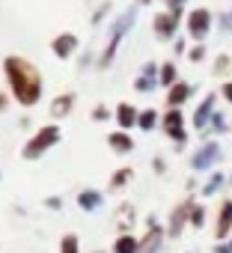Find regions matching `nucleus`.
<instances>
[{
	"label": "nucleus",
	"instance_id": "9b49d317",
	"mask_svg": "<svg viewBox=\"0 0 232 253\" xmlns=\"http://www.w3.org/2000/svg\"><path fill=\"white\" fill-rule=\"evenodd\" d=\"M191 203H193V200H185V203H179V206L173 209V217H170V235H173V238H179L182 229H185V223H191V220H188V217H191Z\"/></svg>",
	"mask_w": 232,
	"mask_h": 253
},
{
	"label": "nucleus",
	"instance_id": "4be33fe9",
	"mask_svg": "<svg viewBox=\"0 0 232 253\" xmlns=\"http://www.w3.org/2000/svg\"><path fill=\"white\" fill-rule=\"evenodd\" d=\"M72 101H75L72 95H60V98H57V101L51 104V113H54V116H63V113H69V107H72Z\"/></svg>",
	"mask_w": 232,
	"mask_h": 253
},
{
	"label": "nucleus",
	"instance_id": "a878e982",
	"mask_svg": "<svg viewBox=\"0 0 232 253\" xmlns=\"http://www.w3.org/2000/svg\"><path fill=\"white\" fill-rule=\"evenodd\" d=\"M188 60H191V63H202V60H205V45H193V48L188 51Z\"/></svg>",
	"mask_w": 232,
	"mask_h": 253
},
{
	"label": "nucleus",
	"instance_id": "f03ea898",
	"mask_svg": "<svg viewBox=\"0 0 232 253\" xmlns=\"http://www.w3.org/2000/svg\"><path fill=\"white\" fill-rule=\"evenodd\" d=\"M211 27H214V15L208 12V9H191L188 12V18H185V30H188V36L193 39V42H205L208 39V33H211Z\"/></svg>",
	"mask_w": 232,
	"mask_h": 253
},
{
	"label": "nucleus",
	"instance_id": "0eeeda50",
	"mask_svg": "<svg viewBox=\"0 0 232 253\" xmlns=\"http://www.w3.org/2000/svg\"><path fill=\"white\" fill-rule=\"evenodd\" d=\"M214 110H217V92H208V95L199 101V107L193 110V128H196V131H205V128H208Z\"/></svg>",
	"mask_w": 232,
	"mask_h": 253
},
{
	"label": "nucleus",
	"instance_id": "393cba45",
	"mask_svg": "<svg viewBox=\"0 0 232 253\" xmlns=\"http://www.w3.org/2000/svg\"><path fill=\"white\" fill-rule=\"evenodd\" d=\"M128 179H131V170L125 167V170H119V173H116V176L110 179V188H122V185H125Z\"/></svg>",
	"mask_w": 232,
	"mask_h": 253
},
{
	"label": "nucleus",
	"instance_id": "6e6552de",
	"mask_svg": "<svg viewBox=\"0 0 232 253\" xmlns=\"http://www.w3.org/2000/svg\"><path fill=\"white\" fill-rule=\"evenodd\" d=\"M179 12H161V15H155V21H152V27H155V36L158 39H173L176 36V30H179Z\"/></svg>",
	"mask_w": 232,
	"mask_h": 253
},
{
	"label": "nucleus",
	"instance_id": "ddd939ff",
	"mask_svg": "<svg viewBox=\"0 0 232 253\" xmlns=\"http://www.w3.org/2000/svg\"><path fill=\"white\" fill-rule=\"evenodd\" d=\"M226 182H229V176H223L220 170H211V176L205 179V185L199 188V194H202V197H214V194H217Z\"/></svg>",
	"mask_w": 232,
	"mask_h": 253
},
{
	"label": "nucleus",
	"instance_id": "412c9836",
	"mask_svg": "<svg viewBox=\"0 0 232 253\" xmlns=\"http://www.w3.org/2000/svg\"><path fill=\"white\" fill-rule=\"evenodd\" d=\"M137 125H140V128L143 131H152L155 128V125H158V110H140V116H137Z\"/></svg>",
	"mask_w": 232,
	"mask_h": 253
},
{
	"label": "nucleus",
	"instance_id": "f8f14e48",
	"mask_svg": "<svg viewBox=\"0 0 232 253\" xmlns=\"http://www.w3.org/2000/svg\"><path fill=\"white\" fill-rule=\"evenodd\" d=\"M191 92H193V86L185 84V81H179V84L170 86V92H167V104H170V107H182V104L191 98Z\"/></svg>",
	"mask_w": 232,
	"mask_h": 253
},
{
	"label": "nucleus",
	"instance_id": "39448f33",
	"mask_svg": "<svg viewBox=\"0 0 232 253\" xmlns=\"http://www.w3.org/2000/svg\"><path fill=\"white\" fill-rule=\"evenodd\" d=\"M60 140V128H57V125H48V128H42L27 146H24V158H39L45 149H51L54 143Z\"/></svg>",
	"mask_w": 232,
	"mask_h": 253
},
{
	"label": "nucleus",
	"instance_id": "7ed1b4c3",
	"mask_svg": "<svg viewBox=\"0 0 232 253\" xmlns=\"http://www.w3.org/2000/svg\"><path fill=\"white\" fill-rule=\"evenodd\" d=\"M223 158V149H220V143L217 140H205L193 155H191V170L193 173H208V170H214V164Z\"/></svg>",
	"mask_w": 232,
	"mask_h": 253
},
{
	"label": "nucleus",
	"instance_id": "5701e85b",
	"mask_svg": "<svg viewBox=\"0 0 232 253\" xmlns=\"http://www.w3.org/2000/svg\"><path fill=\"white\" fill-rule=\"evenodd\" d=\"M80 206H83V209H95V206H101V194H95V191L80 194Z\"/></svg>",
	"mask_w": 232,
	"mask_h": 253
},
{
	"label": "nucleus",
	"instance_id": "2f4dec72",
	"mask_svg": "<svg viewBox=\"0 0 232 253\" xmlns=\"http://www.w3.org/2000/svg\"><path fill=\"white\" fill-rule=\"evenodd\" d=\"M92 116H95V119H107V110H104V107H95Z\"/></svg>",
	"mask_w": 232,
	"mask_h": 253
},
{
	"label": "nucleus",
	"instance_id": "72a5a7b5",
	"mask_svg": "<svg viewBox=\"0 0 232 253\" xmlns=\"http://www.w3.org/2000/svg\"><path fill=\"white\" fill-rule=\"evenodd\" d=\"M3 104H6V98H3V95H0V107H3Z\"/></svg>",
	"mask_w": 232,
	"mask_h": 253
},
{
	"label": "nucleus",
	"instance_id": "2eb2a0df",
	"mask_svg": "<svg viewBox=\"0 0 232 253\" xmlns=\"http://www.w3.org/2000/svg\"><path fill=\"white\" fill-rule=\"evenodd\" d=\"M75 48H77V39H75L72 33H63V36L54 39V54H57V57H69Z\"/></svg>",
	"mask_w": 232,
	"mask_h": 253
},
{
	"label": "nucleus",
	"instance_id": "c9c22d12",
	"mask_svg": "<svg viewBox=\"0 0 232 253\" xmlns=\"http://www.w3.org/2000/svg\"><path fill=\"white\" fill-rule=\"evenodd\" d=\"M140 3H149V0H140Z\"/></svg>",
	"mask_w": 232,
	"mask_h": 253
},
{
	"label": "nucleus",
	"instance_id": "20e7f679",
	"mask_svg": "<svg viewBox=\"0 0 232 253\" xmlns=\"http://www.w3.org/2000/svg\"><path fill=\"white\" fill-rule=\"evenodd\" d=\"M161 128H164V134H167L170 140H176L179 146H185V143H188V131H185V113H182L179 107H170V110L161 116Z\"/></svg>",
	"mask_w": 232,
	"mask_h": 253
},
{
	"label": "nucleus",
	"instance_id": "dca6fc26",
	"mask_svg": "<svg viewBox=\"0 0 232 253\" xmlns=\"http://www.w3.org/2000/svg\"><path fill=\"white\" fill-rule=\"evenodd\" d=\"M137 110L131 107V104H119V107H116V119H119V125H122V128H131V125H137Z\"/></svg>",
	"mask_w": 232,
	"mask_h": 253
},
{
	"label": "nucleus",
	"instance_id": "bb28decb",
	"mask_svg": "<svg viewBox=\"0 0 232 253\" xmlns=\"http://www.w3.org/2000/svg\"><path fill=\"white\" fill-rule=\"evenodd\" d=\"M63 253H80V250H77V238H75V235H66V238H63Z\"/></svg>",
	"mask_w": 232,
	"mask_h": 253
},
{
	"label": "nucleus",
	"instance_id": "9d476101",
	"mask_svg": "<svg viewBox=\"0 0 232 253\" xmlns=\"http://www.w3.org/2000/svg\"><path fill=\"white\" fill-rule=\"evenodd\" d=\"M158 84H161V66L146 63V66H143V75L134 81V89H137V92H152Z\"/></svg>",
	"mask_w": 232,
	"mask_h": 253
},
{
	"label": "nucleus",
	"instance_id": "4468645a",
	"mask_svg": "<svg viewBox=\"0 0 232 253\" xmlns=\"http://www.w3.org/2000/svg\"><path fill=\"white\" fill-rule=\"evenodd\" d=\"M226 131H232V125L226 122V113L214 110V116H211V122H208V128H205L202 134L208 137V134H226Z\"/></svg>",
	"mask_w": 232,
	"mask_h": 253
},
{
	"label": "nucleus",
	"instance_id": "423d86ee",
	"mask_svg": "<svg viewBox=\"0 0 232 253\" xmlns=\"http://www.w3.org/2000/svg\"><path fill=\"white\" fill-rule=\"evenodd\" d=\"M214 238H217V241L232 238V197H223V200H220L217 220H214Z\"/></svg>",
	"mask_w": 232,
	"mask_h": 253
},
{
	"label": "nucleus",
	"instance_id": "b1692460",
	"mask_svg": "<svg viewBox=\"0 0 232 253\" xmlns=\"http://www.w3.org/2000/svg\"><path fill=\"white\" fill-rule=\"evenodd\" d=\"M229 66H232V57H229V54H220V57L214 60V75H226Z\"/></svg>",
	"mask_w": 232,
	"mask_h": 253
},
{
	"label": "nucleus",
	"instance_id": "f704fd0d",
	"mask_svg": "<svg viewBox=\"0 0 232 253\" xmlns=\"http://www.w3.org/2000/svg\"><path fill=\"white\" fill-rule=\"evenodd\" d=\"M229 185H232V173H229Z\"/></svg>",
	"mask_w": 232,
	"mask_h": 253
},
{
	"label": "nucleus",
	"instance_id": "6ab92c4d",
	"mask_svg": "<svg viewBox=\"0 0 232 253\" xmlns=\"http://www.w3.org/2000/svg\"><path fill=\"white\" fill-rule=\"evenodd\" d=\"M173 84H179V69H176V63H164L161 66V86H173Z\"/></svg>",
	"mask_w": 232,
	"mask_h": 253
},
{
	"label": "nucleus",
	"instance_id": "f257e3e1",
	"mask_svg": "<svg viewBox=\"0 0 232 253\" xmlns=\"http://www.w3.org/2000/svg\"><path fill=\"white\" fill-rule=\"evenodd\" d=\"M6 69V78L12 84V92L21 104H36L39 95H42V78H39V69L21 57H9L3 63Z\"/></svg>",
	"mask_w": 232,
	"mask_h": 253
},
{
	"label": "nucleus",
	"instance_id": "1a4fd4ad",
	"mask_svg": "<svg viewBox=\"0 0 232 253\" xmlns=\"http://www.w3.org/2000/svg\"><path fill=\"white\" fill-rule=\"evenodd\" d=\"M131 21H134V9H131V12H125L119 21H116V27H113V36H110V45H107V51H104V57H101V66H107V63L113 60V54H116V45H119L122 33L131 27Z\"/></svg>",
	"mask_w": 232,
	"mask_h": 253
},
{
	"label": "nucleus",
	"instance_id": "c756f323",
	"mask_svg": "<svg viewBox=\"0 0 232 253\" xmlns=\"http://www.w3.org/2000/svg\"><path fill=\"white\" fill-rule=\"evenodd\" d=\"M220 30H223V33H229V30H232V9H229L226 15H220Z\"/></svg>",
	"mask_w": 232,
	"mask_h": 253
},
{
	"label": "nucleus",
	"instance_id": "a211bd4d",
	"mask_svg": "<svg viewBox=\"0 0 232 253\" xmlns=\"http://www.w3.org/2000/svg\"><path fill=\"white\" fill-rule=\"evenodd\" d=\"M140 250V241L134 235H119L113 244V253H137Z\"/></svg>",
	"mask_w": 232,
	"mask_h": 253
},
{
	"label": "nucleus",
	"instance_id": "473e14b6",
	"mask_svg": "<svg viewBox=\"0 0 232 253\" xmlns=\"http://www.w3.org/2000/svg\"><path fill=\"white\" fill-rule=\"evenodd\" d=\"M164 170H167V164L161 158H155V173H164Z\"/></svg>",
	"mask_w": 232,
	"mask_h": 253
},
{
	"label": "nucleus",
	"instance_id": "aec40b11",
	"mask_svg": "<svg viewBox=\"0 0 232 253\" xmlns=\"http://www.w3.org/2000/svg\"><path fill=\"white\" fill-rule=\"evenodd\" d=\"M188 220H191L193 229H202L205 226V206L202 203H191V217Z\"/></svg>",
	"mask_w": 232,
	"mask_h": 253
},
{
	"label": "nucleus",
	"instance_id": "c85d7f7f",
	"mask_svg": "<svg viewBox=\"0 0 232 253\" xmlns=\"http://www.w3.org/2000/svg\"><path fill=\"white\" fill-rule=\"evenodd\" d=\"M211 253H232V238H226V241H217Z\"/></svg>",
	"mask_w": 232,
	"mask_h": 253
},
{
	"label": "nucleus",
	"instance_id": "cd10ccee",
	"mask_svg": "<svg viewBox=\"0 0 232 253\" xmlns=\"http://www.w3.org/2000/svg\"><path fill=\"white\" fill-rule=\"evenodd\" d=\"M220 98H223L226 104H232V81H223V86H220Z\"/></svg>",
	"mask_w": 232,
	"mask_h": 253
},
{
	"label": "nucleus",
	"instance_id": "f3484780",
	"mask_svg": "<svg viewBox=\"0 0 232 253\" xmlns=\"http://www.w3.org/2000/svg\"><path fill=\"white\" fill-rule=\"evenodd\" d=\"M107 140H110L113 152H131V149H134V140H131L125 131H116V134H110Z\"/></svg>",
	"mask_w": 232,
	"mask_h": 253
},
{
	"label": "nucleus",
	"instance_id": "7c9ffc66",
	"mask_svg": "<svg viewBox=\"0 0 232 253\" xmlns=\"http://www.w3.org/2000/svg\"><path fill=\"white\" fill-rule=\"evenodd\" d=\"M185 3H188V0H167V6H170V12H179V15H182Z\"/></svg>",
	"mask_w": 232,
	"mask_h": 253
}]
</instances>
